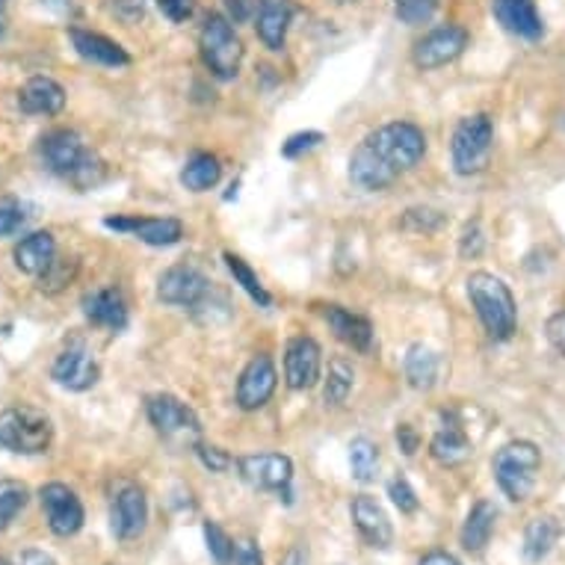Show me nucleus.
I'll use <instances>...</instances> for the list:
<instances>
[{
	"mask_svg": "<svg viewBox=\"0 0 565 565\" xmlns=\"http://www.w3.org/2000/svg\"><path fill=\"white\" fill-rule=\"evenodd\" d=\"M12 258H15V267L21 273H28V276H42L56 258V241L51 232H36L24 237V241L15 246L12 252Z\"/></svg>",
	"mask_w": 565,
	"mask_h": 565,
	"instance_id": "obj_26",
	"label": "nucleus"
},
{
	"mask_svg": "<svg viewBox=\"0 0 565 565\" xmlns=\"http://www.w3.org/2000/svg\"><path fill=\"white\" fill-rule=\"evenodd\" d=\"M24 223H28V214L21 211L19 204H0V237L19 234Z\"/></svg>",
	"mask_w": 565,
	"mask_h": 565,
	"instance_id": "obj_43",
	"label": "nucleus"
},
{
	"mask_svg": "<svg viewBox=\"0 0 565 565\" xmlns=\"http://www.w3.org/2000/svg\"><path fill=\"white\" fill-rule=\"evenodd\" d=\"M75 273H77V260L54 258V264L39 276V290H42V294H60L65 285H72Z\"/></svg>",
	"mask_w": 565,
	"mask_h": 565,
	"instance_id": "obj_35",
	"label": "nucleus"
},
{
	"mask_svg": "<svg viewBox=\"0 0 565 565\" xmlns=\"http://www.w3.org/2000/svg\"><path fill=\"white\" fill-rule=\"evenodd\" d=\"M491 149H494V125L486 113L465 116L454 130L450 158L459 175H480L489 167Z\"/></svg>",
	"mask_w": 565,
	"mask_h": 565,
	"instance_id": "obj_7",
	"label": "nucleus"
},
{
	"mask_svg": "<svg viewBox=\"0 0 565 565\" xmlns=\"http://www.w3.org/2000/svg\"><path fill=\"white\" fill-rule=\"evenodd\" d=\"M160 12L167 15L169 21H175V24H181V21H186L190 15H193V7L195 0H158Z\"/></svg>",
	"mask_w": 565,
	"mask_h": 565,
	"instance_id": "obj_46",
	"label": "nucleus"
},
{
	"mask_svg": "<svg viewBox=\"0 0 565 565\" xmlns=\"http://www.w3.org/2000/svg\"><path fill=\"white\" fill-rule=\"evenodd\" d=\"M204 542H207V551H211L216 565H232L234 542L228 539V533H225L220 524H214V521H207V524H204Z\"/></svg>",
	"mask_w": 565,
	"mask_h": 565,
	"instance_id": "obj_37",
	"label": "nucleus"
},
{
	"mask_svg": "<svg viewBox=\"0 0 565 565\" xmlns=\"http://www.w3.org/2000/svg\"><path fill=\"white\" fill-rule=\"evenodd\" d=\"M225 7H228V21H232V24H241V21L249 19V0H225Z\"/></svg>",
	"mask_w": 565,
	"mask_h": 565,
	"instance_id": "obj_50",
	"label": "nucleus"
},
{
	"mask_svg": "<svg viewBox=\"0 0 565 565\" xmlns=\"http://www.w3.org/2000/svg\"><path fill=\"white\" fill-rule=\"evenodd\" d=\"M397 445L406 456H415L417 447H420V436H417V429L408 427V424H399V427H397Z\"/></svg>",
	"mask_w": 565,
	"mask_h": 565,
	"instance_id": "obj_48",
	"label": "nucleus"
},
{
	"mask_svg": "<svg viewBox=\"0 0 565 565\" xmlns=\"http://www.w3.org/2000/svg\"><path fill=\"white\" fill-rule=\"evenodd\" d=\"M438 3L441 0H394V15L408 28H417V24H427L436 15Z\"/></svg>",
	"mask_w": 565,
	"mask_h": 565,
	"instance_id": "obj_36",
	"label": "nucleus"
},
{
	"mask_svg": "<svg viewBox=\"0 0 565 565\" xmlns=\"http://www.w3.org/2000/svg\"><path fill=\"white\" fill-rule=\"evenodd\" d=\"M237 468H241L243 480L258 491H276V494H281L294 482V462L285 454L243 456Z\"/></svg>",
	"mask_w": 565,
	"mask_h": 565,
	"instance_id": "obj_12",
	"label": "nucleus"
},
{
	"mask_svg": "<svg viewBox=\"0 0 565 565\" xmlns=\"http://www.w3.org/2000/svg\"><path fill=\"white\" fill-rule=\"evenodd\" d=\"M352 385H355V371H352V364H347L343 359H334V362L329 364V373H326V403H329V406H343L347 397H350Z\"/></svg>",
	"mask_w": 565,
	"mask_h": 565,
	"instance_id": "obj_33",
	"label": "nucleus"
},
{
	"mask_svg": "<svg viewBox=\"0 0 565 565\" xmlns=\"http://www.w3.org/2000/svg\"><path fill=\"white\" fill-rule=\"evenodd\" d=\"M420 565H462V563H459L454 554H447V551H433V554H427L424 559H420Z\"/></svg>",
	"mask_w": 565,
	"mask_h": 565,
	"instance_id": "obj_51",
	"label": "nucleus"
},
{
	"mask_svg": "<svg viewBox=\"0 0 565 565\" xmlns=\"http://www.w3.org/2000/svg\"><path fill=\"white\" fill-rule=\"evenodd\" d=\"M539 468H542V454L536 445L530 441H510L494 454L491 471L501 491L512 503L527 501L533 489H536Z\"/></svg>",
	"mask_w": 565,
	"mask_h": 565,
	"instance_id": "obj_4",
	"label": "nucleus"
},
{
	"mask_svg": "<svg viewBox=\"0 0 565 565\" xmlns=\"http://www.w3.org/2000/svg\"><path fill=\"white\" fill-rule=\"evenodd\" d=\"M113 15L125 24H137L146 15V0H113Z\"/></svg>",
	"mask_w": 565,
	"mask_h": 565,
	"instance_id": "obj_45",
	"label": "nucleus"
},
{
	"mask_svg": "<svg viewBox=\"0 0 565 565\" xmlns=\"http://www.w3.org/2000/svg\"><path fill=\"white\" fill-rule=\"evenodd\" d=\"M199 51L207 72L220 81H232L241 72L243 42L225 15H207L199 33Z\"/></svg>",
	"mask_w": 565,
	"mask_h": 565,
	"instance_id": "obj_6",
	"label": "nucleus"
},
{
	"mask_svg": "<svg viewBox=\"0 0 565 565\" xmlns=\"http://www.w3.org/2000/svg\"><path fill=\"white\" fill-rule=\"evenodd\" d=\"M146 412H149L151 427L158 429L172 445H199L202 436V424L186 403H181L172 394H151L146 399Z\"/></svg>",
	"mask_w": 565,
	"mask_h": 565,
	"instance_id": "obj_8",
	"label": "nucleus"
},
{
	"mask_svg": "<svg viewBox=\"0 0 565 565\" xmlns=\"http://www.w3.org/2000/svg\"><path fill=\"white\" fill-rule=\"evenodd\" d=\"M10 565H56L54 556L45 554V551H21V554L12 556Z\"/></svg>",
	"mask_w": 565,
	"mask_h": 565,
	"instance_id": "obj_49",
	"label": "nucleus"
},
{
	"mask_svg": "<svg viewBox=\"0 0 565 565\" xmlns=\"http://www.w3.org/2000/svg\"><path fill=\"white\" fill-rule=\"evenodd\" d=\"M72 45L84 60L95 65H107V68H121V65L130 63L128 51L119 45V42H113V39L102 36V33H93V30H81L72 28Z\"/></svg>",
	"mask_w": 565,
	"mask_h": 565,
	"instance_id": "obj_25",
	"label": "nucleus"
},
{
	"mask_svg": "<svg viewBox=\"0 0 565 565\" xmlns=\"http://www.w3.org/2000/svg\"><path fill=\"white\" fill-rule=\"evenodd\" d=\"M350 468L359 482H373L380 471V447L371 438H355L350 445Z\"/></svg>",
	"mask_w": 565,
	"mask_h": 565,
	"instance_id": "obj_32",
	"label": "nucleus"
},
{
	"mask_svg": "<svg viewBox=\"0 0 565 565\" xmlns=\"http://www.w3.org/2000/svg\"><path fill=\"white\" fill-rule=\"evenodd\" d=\"M403 371H406V380L412 388L417 391H429L438 380V355L427 347H408L406 362H403Z\"/></svg>",
	"mask_w": 565,
	"mask_h": 565,
	"instance_id": "obj_29",
	"label": "nucleus"
},
{
	"mask_svg": "<svg viewBox=\"0 0 565 565\" xmlns=\"http://www.w3.org/2000/svg\"><path fill=\"white\" fill-rule=\"evenodd\" d=\"M399 225L408 228V232H436V228L445 225V214H438L433 207H412V211H406Z\"/></svg>",
	"mask_w": 565,
	"mask_h": 565,
	"instance_id": "obj_38",
	"label": "nucleus"
},
{
	"mask_svg": "<svg viewBox=\"0 0 565 565\" xmlns=\"http://www.w3.org/2000/svg\"><path fill=\"white\" fill-rule=\"evenodd\" d=\"M491 12L512 36L527 39V42L545 36V21L533 0H491Z\"/></svg>",
	"mask_w": 565,
	"mask_h": 565,
	"instance_id": "obj_18",
	"label": "nucleus"
},
{
	"mask_svg": "<svg viewBox=\"0 0 565 565\" xmlns=\"http://www.w3.org/2000/svg\"><path fill=\"white\" fill-rule=\"evenodd\" d=\"M482 249H486V237H482L480 223H468L462 228V237H459V255L462 258H480Z\"/></svg>",
	"mask_w": 565,
	"mask_h": 565,
	"instance_id": "obj_41",
	"label": "nucleus"
},
{
	"mask_svg": "<svg viewBox=\"0 0 565 565\" xmlns=\"http://www.w3.org/2000/svg\"><path fill=\"white\" fill-rule=\"evenodd\" d=\"M290 21H294V3L290 0H260L255 12V28L260 42L269 51H281L288 42Z\"/></svg>",
	"mask_w": 565,
	"mask_h": 565,
	"instance_id": "obj_22",
	"label": "nucleus"
},
{
	"mask_svg": "<svg viewBox=\"0 0 565 565\" xmlns=\"http://www.w3.org/2000/svg\"><path fill=\"white\" fill-rule=\"evenodd\" d=\"M39 154L54 175L72 181L81 190H89L104 178V163L86 149L75 130L60 128L45 134L39 142Z\"/></svg>",
	"mask_w": 565,
	"mask_h": 565,
	"instance_id": "obj_2",
	"label": "nucleus"
},
{
	"mask_svg": "<svg viewBox=\"0 0 565 565\" xmlns=\"http://www.w3.org/2000/svg\"><path fill=\"white\" fill-rule=\"evenodd\" d=\"M30 489L21 480H0V530H7L28 507Z\"/></svg>",
	"mask_w": 565,
	"mask_h": 565,
	"instance_id": "obj_34",
	"label": "nucleus"
},
{
	"mask_svg": "<svg viewBox=\"0 0 565 565\" xmlns=\"http://www.w3.org/2000/svg\"><path fill=\"white\" fill-rule=\"evenodd\" d=\"M320 347L315 338L308 334H297L290 338L288 350H285V380L294 391H308L315 388L320 382Z\"/></svg>",
	"mask_w": 565,
	"mask_h": 565,
	"instance_id": "obj_15",
	"label": "nucleus"
},
{
	"mask_svg": "<svg viewBox=\"0 0 565 565\" xmlns=\"http://www.w3.org/2000/svg\"><path fill=\"white\" fill-rule=\"evenodd\" d=\"M320 315L326 317L329 329H332L347 347H352V350L359 352H367L373 347V326L367 317L352 315V311H347L343 306H323L320 308Z\"/></svg>",
	"mask_w": 565,
	"mask_h": 565,
	"instance_id": "obj_24",
	"label": "nucleus"
},
{
	"mask_svg": "<svg viewBox=\"0 0 565 565\" xmlns=\"http://www.w3.org/2000/svg\"><path fill=\"white\" fill-rule=\"evenodd\" d=\"M146 521H149V501H146V491L139 486H125V489L116 494L110 510V530L113 536L121 539V542H130L137 539L142 530H146Z\"/></svg>",
	"mask_w": 565,
	"mask_h": 565,
	"instance_id": "obj_17",
	"label": "nucleus"
},
{
	"mask_svg": "<svg viewBox=\"0 0 565 565\" xmlns=\"http://www.w3.org/2000/svg\"><path fill=\"white\" fill-rule=\"evenodd\" d=\"M0 565H3V563H0Z\"/></svg>",
	"mask_w": 565,
	"mask_h": 565,
	"instance_id": "obj_55",
	"label": "nucleus"
},
{
	"mask_svg": "<svg viewBox=\"0 0 565 565\" xmlns=\"http://www.w3.org/2000/svg\"><path fill=\"white\" fill-rule=\"evenodd\" d=\"M51 376H54L56 385H63L68 391H89L98 382L102 371H98L93 352L86 350L84 343H75V347H68V350L56 355Z\"/></svg>",
	"mask_w": 565,
	"mask_h": 565,
	"instance_id": "obj_16",
	"label": "nucleus"
},
{
	"mask_svg": "<svg viewBox=\"0 0 565 565\" xmlns=\"http://www.w3.org/2000/svg\"><path fill=\"white\" fill-rule=\"evenodd\" d=\"M445 424L438 429L433 441H429V454L436 459L438 465H447V468H454V465H462L468 456L473 454L471 438L465 433L462 420L454 415V412H445Z\"/></svg>",
	"mask_w": 565,
	"mask_h": 565,
	"instance_id": "obj_20",
	"label": "nucleus"
},
{
	"mask_svg": "<svg viewBox=\"0 0 565 565\" xmlns=\"http://www.w3.org/2000/svg\"><path fill=\"white\" fill-rule=\"evenodd\" d=\"M7 36V15H3V10H0V39Z\"/></svg>",
	"mask_w": 565,
	"mask_h": 565,
	"instance_id": "obj_53",
	"label": "nucleus"
},
{
	"mask_svg": "<svg viewBox=\"0 0 565 565\" xmlns=\"http://www.w3.org/2000/svg\"><path fill=\"white\" fill-rule=\"evenodd\" d=\"M556 539H559V524L554 519H533L524 533V556L530 563H542L554 551Z\"/></svg>",
	"mask_w": 565,
	"mask_h": 565,
	"instance_id": "obj_30",
	"label": "nucleus"
},
{
	"mask_svg": "<svg viewBox=\"0 0 565 565\" xmlns=\"http://www.w3.org/2000/svg\"><path fill=\"white\" fill-rule=\"evenodd\" d=\"M545 334L547 341H551V347H554L559 355H565V311H556V315L547 320Z\"/></svg>",
	"mask_w": 565,
	"mask_h": 565,
	"instance_id": "obj_47",
	"label": "nucleus"
},
{
	"mask_svg": "<svg viewBox=\"0 0 565 565\" xmlns=\"http://www.w3.org/2000/svg\"><path fill=\"white\" fill-rule=\"evenodd\" d=\"M84 317L98 329L121 332L128 326V302L119 288H98L84 297Z\"/></svg>",
	"mask_w": 565,
	"mask_h": 565,
	"instance_id": "obj_19",
	"label": "nucleus"
},
{
	"mask_svg": "<svg viewBox=\"0 0 565 565\" xmlns=\"http://www.w3.org/2000/svg\"><path fill=\"white\" fill-rule=\"evenodd\" d=\"M223 258H225V267H228V273L234 276V285H241V288L246 290V294H249V297L255 299L258 306H269V302H273V297L267 294V288L260 285L258 273H255V269H252L249 264L241 258V255H234V252H225Z\"/></svg>",
	"mask_w": 565,
	"mask_h": 565,
	"instance_id": "obj_31",
	"label": "nucleus"
},
{
	"mask_svg": "<svg viewBox=\"0 0 565 565\" xmlns=\"http://www.w3.org/2000/svg\"><path fill=\"white\" fill-rule=\"evenodd\" d=\"M388 494H391V501H394V507H397L399 512H406V515L417 512V494H415V489L408 486L406 477H397V480H391Z\"/></svg>",
	"mask_w": 565,
	"mask_h": 565,
	"instance_id": "obj_40",
	"label": "nucleus"
},
{
	"mask_svg": "<svg viewBox=\"0 0 565 565\" xmlns=\"http://www.w3.org/2000/svg\"><path fill=\"white\" fill-rule=\"evenodd\" d=\"M207 297H211V281L204 278V273L186 264L169 267L158 281V299L167 306L202 308Z\"/></svg>",
	"mask_w": 565,
	"mask_h": 565,
	"instance_id": "obj_10",
	"label": "nucleus"
},
{
	"mask_svg": "<svg viewBox=\"0 0 565 565\" xmlns=\"http://www.w3.org/2000/svg\"><path fill=\"white\" fill-rule=\"evenodd\" d=\"M468 299H471L473 311L486 326L489 338L510 341L519 329V308H515V297L507 288V281L491 273H473L468 278Z\"/></svg>",
	"mask_w": 565,
	"mask_h": 565,
	"instance_id": "obj_3",
	"label": "nucleus"
},
{
	"mask_svg": "<svg viewBox=\"0 0 565 565\" xmlns=\"http://www.w3.org/2000/svg\"><path fill=\"white\" fill-rule=\"evenodd\" d=\"M308 563V556L302 554V547H290L288 556L281 559V565H306Z\"/></svg>",
	"mask_w": 565,
	"mask_h": 565,
	"instance_id": "obj_52",
	"label": "nucleus"
},
{
	"mask_svg": "<svg viewBox=\"0 0 565 565\" xmlns=\"http://www.w3.org/2000/svg\"><path fill=\"white\" fill-rule=\"evenodd\" d=\"M278 373L276 364L269 355H255L246 367H243L241 380H237V406L243 412H255V408L267 406L269 397L276 394Z\"/></svg>",
	"mask_w": 565,
	"mask_h": 565,
	"instance_id": "obj_14",
	"label": "nucleus"
},
{
	"mask_svg": "<svg viewBox=\"0 0 565 565\" xmlns=\"http://www.w3.org/2000/svg\"><path fill=\"white\" fill-rule=\"evenodd\" d=\"M54 438L51 417L33 406H12L0 415V450L21 456L45 454Z\"/></svg>",
	"mask_w": 565,
	"mask_h": 565,
	"instance_id": "obj_5",
	"label": "nucleus"
},
{
	"mask_svg": "<svg viewBox=\"0 0 565 565\" xmlns=\"http://www.w3.org/2000/svg\"><path fill=\"white\" fill-rule=\"evenodd\" d=\"M465 47H468V30L459 24H445V28L429 30L424 39H417L412 56H415L417 68L433 72V68L454 63L456 56H462Z\"/></svg>",
	"mask_w": 565,
	"mask_h": 565,
	"instance_id": "obj_11",
	"label": "nucleus"
},
{
	"mask_svg": "<svg viewBox=\"0 0 565 565\" xmlns=\"http://www.w3.org/2000/svg\"><path fill=\"white\" fill-rule=\"evenodd\" d=\"M232 565H264V554L255 539H241L234 542V556Z\"/></svg>",
	"mask_w": 565,
	"mask_h": 565,
	"instance_id": "obj_44",
	"label": "nucleus"
},
{
	"mask_svg": "<svg viewBox=\"0 0 565 565\" xmlns=\"http://www.w3.org/2000/svg\"><path fill=\"white\" fill-rule=\"evenodd\" d=\"M39 501H42V510H45L47 527L54 536H75L77 530L84 527V503L77 498L75 491L68 489L65 482H47L39 491Z\"/></svg>",
	"mask_w": 565,
	"mask_h": 565,
	"instance_id": "obj_9",
	"label": "nucleus"
},
{
	"mask_svg": "<svg viewBox=\"0 0 565 565\" xmlns=\"http://www.w3.org/2000/svg\"><path fill=\"white\" fill-rule=\"evenodd\" d=\"M352 524L359 530V536L367 542L371 547H388L391 539H394V530H391V521L385 515L380 503L373 501L371 494H359L350 507Z\"/></svg>",
	"mask_w": 565,
	"mask_h": 565,
	"instance_id": "obj_21",
	"label": "nucleus"
},
{
	"mask_svg": "<svg viewBox=\"0 0 565 565\" xmlns=\"http://www.w3.org/2000/svg\"><path fill=\"white\" fill-rule=\"evenodd\" d=\"M19 107L28 116H56L65 107V89L54 77L36 75L21 86Z\"/></svg>",
	"mask_w": 565,
	"mask_h": 565,
	"instance_id": "obj_23",
	"label": "nucleus"
},
{
	"mask_svg": "<svg viewBox=\"0 0 565 565\" xmlns=\"http://www.w3.org/2000/svg\"><path fill=\"white\" fill-rule=\"evenodd\" d=\"M195 454L202 459L204 468H211L214 473H223L232 468V456L225 454L223 447H214V445H195Z\"/></svg>",
	"mask_w": 565,
	"mask_h": 565,
	"instance_id": "obj_42",
	"label": "nucleus"
},
{
	"mask_svg": "<svg viewBox=\"0 0 565 565\" xmlns=\"http://www.w3.org/2000/svg\"><path fill=\"white\" fill-rule=\"evenodd\" d=\"M104 225L113 232L134 234L149 246H175L184 237V225L175 216H107Z\"/></svg>",
	"mask_w": 565,
	"mask_h": 565,
	"instance_id": "obj_13",
	"label": "nucleus"
},
{
	"mask_svg": "<svg viewBox=\"0 0 565 565\" xmlns=\"http://www.w3.org/2000/svg\"><path fill=\"white\" fill-rule=\"evenodd\" d=\"M220 178H223V167H220V160L214 154H193V158L186 160L184 169H181V184L190 190V193H207L211 186L220 184Z\"/></svg>",
	"mask_w": 565,
	"mask_h": 565,
	"instance_id": "obj_28",
	"label": "nucleus"
},
{
	"mask_svg": "<svg viewBox=\"0 0 565 565\" xmlns=\"http://www.w3.org/2000/svg\"><path fill=\"white\" fill-rule=\"evenodd\" d=\"M320 142H323V134H320V130H302V134H294V137L281 146V154L288 160H297L302 158V154H308V151H315Z\"/></svg>",
	"mask_w": 565,
	"mask_h": 565,
	"instance_id": "obj_39",
	"label": "nucleus"
},
{
	"mask_svg": "<svg viewBox=\"0 0 565 565\" xmlns=\"http://www.w3.org/2000/svg\"><path fill=\"white\" fill-rule=\"evenodd\" d=\"M0 7H3V0H0Z\"/></svg>",
	"mask_w": 565,
	"mask_h": 565,
	"instance_id": "obj_54",
	"label": "nucleus"
},
{
	"mask_svg": "<svg viewBox=\"0 0 565 565\" xmlns=\"http://www.w3.org/2000/svg\"><path fill=\"white\" fill-rule=\"evenodd\" d=\"M494 521H498V510H494V503H489V501L473 503V510L468 512V519H465V527H462L465 551L480 554L482 547L489 545L491 533H494Z\"/></svg>",
	"mask_w": 565,
	"mask_h": 565,
	"instance_id": "obj_27",
	"label": "nucleus"
},
{
	"mask_svg": "<svg viewBox=\"0 0 565 565\" xmlns=\"http://www.w3.org/2000/svg\"><path fill=\"white\" fill-rule=\"evenodd\" d=\"M427 154V137L412 121H388L362 139L352 151L350 178L352 184L367 193L388 190L403 172L415 169Z\"/></svg>",
	"mask_w": 565,
	"mask_h": 565,
	"instance_id": "obj_1",
	"label": "nucleus"
}]
</instances>
